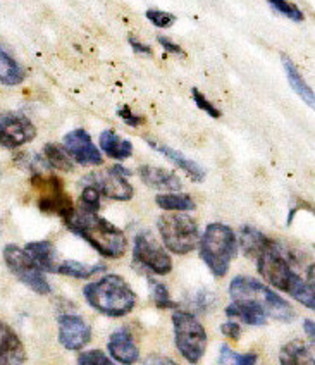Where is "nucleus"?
<instances>
[{"instance_id": "8", "label": "nucleus", "mask_w": 315, "mask_h": 365, "mask_svg": "<svg viewBox=\"0 0 315 365\" xmlns=\"http://www.w3.org/2000/svg\"><path fill=\"white\" fill-rule=\"evenodd\" d=\"M4 260H6L9 271L18 277L21 283L26 284L35 293L48 294L52 292L43 271L24 248L18 247V245H7L4 248Z\"/></svg>"}, {"instance_id": "40", "label": "nucleus", "mask_w": 315, "mask_h": 365, "mask_svg": "<svg viewBox=\"0 0 315 365\" xmlns=\"http://www.w3.org/2000/svg\"><path fill=\"white\" fill-rule=\"evenodd\" d=\"M142 365H177L174 360L167 359V356H162V355H150L147 356V360Z\"/></svg>"}, {"instance_id": "28", "label": "nucleus", "mask_w": 315, "mask_h": 365, "mask_svg": "<svg viewBox=\"0 0 315 365\" xmlns=\"http://www.w3.org/2000/svg\"><path fill=\"white\" fill-rule=\"evenodd\" d=\"M103 271V265H86L83 262H76V260H64V262L59 264L57 267V272L64 274V276L76 277V279H88V277L95 276L97 272Z\"/></svg>"}, {"instance_id": "33", "label": "nucleus", "mask_w": 315, "mask_h": 365, "mask_svg": "<svg viewBox=\"0 0 315 365\" xmlns=\"http://www.w3.org/2000/svg\"><path fill=\"white\" fill-rule=\"evenodd\" d=\"M78 365H118L115 362L103 354L102 350H90V351H83L78 356Z\"/></svg>"}, {"instance_id": "39", "label": "nucleus", "mask_w": 315, "mask_h": 365, "mask_svg": "<svg viewBox=\"0 0 315 365\" xmlns=\"http://www.w3.org/2000/svg\"><path fill=\"white\" fill-rule=\"evenodd\" d=\"M128 41H130L133 51H135L136 53H140V56H147V57H152L153 56L152 47H148V45H145V43H142V41L133 38V36H130V38H128Z\"/></svg>"}, {"instance_id": "30", "label": "nucleus", "mask_w": 315, "mask_h": 365, "mask_svg": "<svg viewBox=\"0 0 315 365\" xmlns=\"http://www.w3.org/2000/svg\"><path fill=\"white\" fill-rule=\"evenodd\" d=\"M259 356L257 354H244V355H238L234 354L227 345H222L221 348V359L219 362L222 365H255Z\"/></svg>"}, {"instance_id": "15", "label": "nucleus", "mask_w": 315, "mask_h": 365, "mask_svg": "<svg viewBox=\"0 0 315 365\" xmlns=\"http://www.w3.org/2000/svg\"><path fill=\"white\" fill-rule=\"evenodd\" d=\"M107 350H109L112 359L123 365H133L140 359V348L133 339L130 329H126V327H121L110 334Z\"/></svg>"}, {"instance_id": "10", "label": "nucleus", "mask_w": 315, "mask_h": 365, "mask_svg": "<svg viewBox=\"0 0 315 365\" xmlns=\"http://www.w3.org/2000/svg\"><path fill=\"white\" fill-rule=\"evenodd\" d=\"M128 176H131L130 169L123 168V165H114L105 171L88 174L83 180V185L95 186L100 195L110 198V200L128 202L135 195V188L128 181Z\"/></svg>"}, {"instance_id": "26", "label": "nucleus", "mask_w": 315, "mask_h": 365, "mask_svg": "<svg viewBox=\"0 0 315 365\" xmlns=\"http://www.w3.org/2000/svg\"><path fill=\"white\" fill-rule=\"evenodd\" d=\"M155 203L169 212H192L197 209L193 198L185 193H160L155 197Z\"/></svg>"}, {"instance_id": "16", "label": "nucleus", "mask_w": 315, "mask_h": 365, "mask_svg": "<svg viewBox=\"0 0 315 365\" xmlns=\"http://www.w3.org/2000/svg\"><path fill=\"white\" fill-rule=\"evenodd\" d=\"M26 350L14 329L0 322V365H23Z\"/></svg>"}, {"instance_id": "31", "label": "nucleus", "mask_w": 315, "mask_h": 365, "mask_svg": "<svg viewBox=\"0 0 315 365\" xmlns=\"http://www.w3.org/2000/svg\"><path fill=\"white\" fill-rule=\"evenodd\" d=\"M269 4H271V7L274 9L276 12H279L281 16H284V18L291 19V21H296V23H300V21L305 19L304 12L295 4H291L289 0H267Z\"/></svg>"}, {"instance_id": "36", "label": "nucleus", "mask_w": 315, "mask_h": 365, "mask_svg": "<svg viewBox=\"0 0 315 365\" xmlns=\"http://www.w3.org/2000/svg\"><path fill=\"white\" fill-rule=\"evenodd\" d=\"M118 115L123 119L124 123L130 124V126H140V124L145 123L143 115L133 114V110L128 106H124V107H121V109H118Z\"/></svg>"}, {"instance_id": "2", "label": "nucleus", "mask_w": 315, "mask_h": 365, "mask_svg": "<svg viewBox=\"0 0 315 365\" xmlns=\"http://www.w3.org/2000/svg\"><path fill=\"white\" fill-rule=\"evenodd\" d=\"M66 226L92 245L98 254L107 259H121L128 250V240L119 227L98 215L83 209H74L69 217L64 219Z\"/></svg>"}, {"instance_id": "3", "label": "nucleus", "mask_w": 315, "mask_h": 365, "mask_svg": "<svg viewBox=\"0 0 315 365\" xmlns=\"http://www.w3.org/2000/svg\"><path fill=\"white\" fill-rule=\"evenodd\" d=\"M83 293L88 305L109 317H124L136 305V293L121 276L115 274H109L95 283L86 284Z\"/></svg>"}, {"instance_id": "35", "label": "nucleus", "mask_w": 315, "mask_h": 365, "mask_svg": "<svg viewBox=\"0 0 315 365\" xmlns=\"http://www.w3.org/2000/svg\"><path fill=\"white\" fill-rule=\"evenodd\" d=\"M192 93H193V101H195V103H197V106H198V109L205 110L207 114H209L210 118H214V119L221 118V110H219L217 107H215L212 102H209V98H207L205 95L202 93L200 90L193 88Z\"/></svg>"}, {"instance_id": "19", "label": "nucleus", "mask_w": 315, "mask_h": 365, "mask_svg": "<svg viewBox=\"0 0 315 365\" xmlns=\"http://www.w3.org/2000/svg\"><path fill=\"white\" fill-rule=\"evenodd\" d=\"M226 315L231 319H239L248 326H264L267 322L264 310L250 300H234L226 309Z\"/></svg>"}, {"instance_id": "22", "label": "nucleus", "mask_w": 315, "mask_h": 365, "mask_svg": "<svg viewBox=\"0 0 315 365\" xmlns=\"http://www.w3.org/2000/svg\"><path fill=\"white\" fill-rule=\"evenodd\" d=\"M100 148L107 157L115 160H124L131 157L133 145L130 140H124L115 131L105 130L100 135Z\"/></svg>"}, {"instance_id": "34", "label": "nucleus", "mask_w": 315, "mask_h": 365, "mask_svg": "<svg viewBox=\"0 0 315 365\" xmlns=\"http://www.w3.org/2000/svg\"><path fill=\"white\" fill-rule=\"evenodd\" d=\"M145 16H147V19L157 28H169L176 23V16L171 14V12H165V11L148 9L147 12H145Z\"/></svg>"}, {"instance_id": "13", "label": "nucleus", "mask_w": 315, "mask_h": 365, "mask_svg": "<svg viewBox=\"0 0 315 365\" xmlns=\"http://www.w3.org/2000/svg\"><path fill=\"white\" fill-rule=\"evenodd\" d=\"M64 150L74 163L80 165H100L103 157L100 150L95 147L92 136L85 130H74L64 136Z\"/></svg>"}, {"instance_id": "11", "label": "nucleus", "mask_w": 315, "mask_h": 365, "mask_svg": "<svg viewBox=\"0 0 315 365\" xmlns=\"http://www.w3.org/2000/svg\"><path fill=\"white\" fill-rule=\"evenodd\" d=\"M133 259L136 264L159 276H165L172 269L171 257L148 231L136 235L135 245H133Z\"/></svg>"}, {"instance_id": "17", "label": "nucleus", "mask_w": 315, "mask_h": 365, "mask_svg": "<svg viewBox=\"0 0 315 365\" xmlns=\"http://www.w3.org/2000/svg\"><path fill=\"white\" fill-rule=\"evenodd\" d=\"M138 174L145 185L150 186V188L160 190V192L176 193L183 188V182H181L180 178L171 171H165V169L153 168V165H142L138 169Z\"/></svg>"}, {"instance_id": "1", "label": "nucleus", "mask_w": 315, "mask_h": 365, "mask_svg": "<svg viewBox=\"0 0 315 365\" xmlns=\"http://www.w3.org/2000/svg\"><path fill=\"white\" fill-rule=\"evenodd\" d=\"M255 262L260 276L269 284L288 293L289 297L304 304L306 309H315L314 284H310L309 281H304L300 274L293 271L289 257L284 254L281 245L272 242L262 254L257 257Z\"/></svg>"}, {"instance_id": "12", "label": "nucleus", "mask_w": 315, "mask_h": 365, "mask_svg": "<svg viewBox=\"0 0 315 365\" xmlns=\"http://www.w3.org/2000/svg\"><path fill=\"white\" fill-rule=\"evenodd\" d=\"M36 128L19 112H0V145L4 148H18L35 140Z\"/></svg>"}, {"instance_id": "32", "label": "nucleus", "mask_w": 315, "mask_h": 365, "mask_svg": "<svg viewBox=\"0 0 315 365\" xmlns=\"http://www.w3.org/2000/svg\"><path fill=\"white\" fill-rule=\"evenodd\" d=\"M100 192H98L95 186L85 185L81 192V207L83 210H88V212H98L100 209Z\"/></svg>"}, {"instance_id": "37", "label": "nucleus", "mask_w": 315, "mask_h": 365, "mask_svg": "<svg viewBox=\"0 0 315 365\" xmlns=\"http://www.w3.org/2000/svg\"><path fill=\"white\" fill-rule=\"evenodd\" d=\"M157 41H159V43L162 45L165 52L174 53V56H180V57H185L186 56V52L183 51V48H181L177 43H174L172 40H169L167 36H157Z\"/></svg>"}, {"instance_id": "5", "label": "nucleus", "mask_w": 315, "mask_h": 365, "mask_svg": "<svg viewBox=\"0 0 315 365\" xmlns=\"http://www.w3.org/2000/svg\"><path fill=\"white\" fill-rule=\"evenodd\" d=\"M229 294L233 300H250L264 310L267 317L276 321L291 322L295 319L293 307L281 298L279 294L271 292L264 283L248 276H236L229 284Z\"/></svg>"}, {"instance_id": "38", "label": "nucleus", "mask_w": 315, "mask_h": 365, "mask_svg": "<svg viewBox=\"0 0 315 365\" xmlns=\"http://www.w3.org/2000/svg\"><path fill=\"white\" fill-rule=\"evenodd\" d=\"M221 331L224 336L234 339V341H238L239 334H242V327H239L238 322H226V324L221 326Z\"/></svg>"}, {"instance_id": "9", "label": "nucleus", "mask_w": 315, "mask_h": 365, "mask_svg": "<svg viewBox=\"0 0 315 365\" xmlns=\"http://www.w3.org/2000/svg\"><path fill=\"white\" fill-rule=\"evenodd\" d=\"M33 186L40 192L38 207L41 212L56 214L64 221L74 212V205L71 197L66 193L64 185L57 176H41L36 173L33 176Z\"/></svg>"}, {"instance_id": "20", "label": "nucleus", "mask_w": 315, "mask_h": 365, "mask_svg": "<svg viewBox=\"0 0 315 365\" xmlns=\"http://www.w3.org/2000/svg\"><path fill=\"white\" fill-rule=\"evenodd\" d=\"M281 365H314V348L304 339L286 343L279 351Z\"/></svg>"}, {"instance_id": "29", "label": "nucleus", "mask_w": 315, "mask_h": 365, "mask_svg": "<svg viewBox=\"0 0 315 365\" xmlns=\"http://www.w3.org/2000/svg\"><path fill=\"white\" fill-rule=\"evenodd\" d=\"M148 284H150V293H152L153 302H155V305L159 307L160 310L177 309L176 302L171 300V294H169L167 286L159 283V281L155 279H148Z\"/></svg>"}, {"instance_id": "25", "label": "nucleus", "mask_w": 315, "mask_h": 365, "mask_svg": "<svg viewBox=\"0 0 315 365\" xmlns=\"http://www.w3.org/2000/svg\"><path fill=\"white\" fill-rule=\"evenodd\" d=\"M239 243H242L243 254L250 259H257L269 245L272 243L271 238H267L264 233H260L259 230L252 226L242 227V236H239Z\"/></svg>"}, {"instance_id": "23", "label": "nucleus", "mask_w": 315, "mask_h": 365, "mask_svg": "<svg viewBox=\"0 0 315 365\" xmlns=\"http://www.w3.org/2000/svg\"><path fill=\"white\" fill-rule=\"evenodd\" d=\"M281 61H283L284 73H286V76H288V81H289V85H291V88L295 90V93L306 103V106L314 107V103H315L314 90L306 85V81L304 80V76H301L300 71H298L295 62L289 59L288 56H284V53L281 56Z\"/></svg>"}, {"instance_id": "27", "label": "nucleus", "mask_w": 315, "mask_h": 365, "mask_svg": "<svg viewBox=\"0 0 315 365\" xmlns=\"http://www.w3.org/2000/svg\"><path fill=\"white\" fill-rule=\"evenodd\" d=\"M43 155L47 164L53 169H59V171L71 173L74 169L73 159L68 155V152L64 150V147L57 143H47L43 147Z\"/></svg>"}, {"instance_id": "7", "label": "nucleus", "mask_w": 315, "mask_h": 365, "mask_svg": "<svg viewBox=\"0 0 315 365\" xmlns=\"http://www.w3.org/2000/svg\"><path fill=\"white\" fill-rule=\"evenodd\" d=\"M174 341L180 354L190 364H198L207 350V331L193 314L176 310L172 314Z\"/></svg>"}, {"instance_id": "24", "label": "nucleus", "mask_w": 315, "mask_h": 365, "mask_svg": "<svg viewBox=\"0 0 315 365\" xmlns=\"http://www.w3.org/2000/svg\"><path fill=\"white\" fill-rule=\"evenodd\" d=\"M26 73L14 57L0 45V83L7 86H16L24 81Z\"/></svg>"}, {"instance_id": "4", "label": "nucleus", "mask_w": 315, "mask_h": 365, "mask_svg": "<svg viewBox=\"0 0 315 365\" xmlns=\"http://www.w3.org/2000/svg\"><path fill=\"white\" fill-rule=\"evenodd\" d=\"M200 257L215 277L226 276L229 265L238 252L236 235L229 226L221 222H212L205 227L200 236Z\"/></svg>"}, {"instance_id": "14", "label": "nucleus", "mask_w": 315, "mask_h": 365, "mask_svg": "<svg viewBox=\"0 0 315 365\" xmlns=\"http://www.w3.org/2000/svg\"><path fill=\"white\" fill-rule=\"evenodd\" d=\"M92 339V329L80 315L64 314L59 317V343L66 350L78 351Z\"/></svg>"}, {"instance_id": "18", "label": "nucleus", "mask_w": 315, "mask_h": 365, "mask_svg": "<svg viewBox=\"0 0 315 365\" xmlns=\"http://www.w3.org/2000/svg\"><path fill=\"white\" fill-rule=\"evenodd\" d=\"M147 143L150 145L153 150H157L159 153H162V155L167 157V159L171 160V163L176 164L177 168L183 169V171H185L186 174H188V176L192 178L193 181L200 182V181L205 180V171H204V169H202L200 165L195 163V160L188 159V157H185L181 152L174 150V148L167 147V145L153 142V140H147Z\"/></svg>"}, {"instance_id": "6", "label": "nucleus", "mask_w": 315, "mask_h": 365, "mask_svg": "<svg viewBox=\"0 0 315 365\" xmlns=\"http://www.w3.org/2000/svg\"><path fill=\"white\" fill-rule=\"evenodd\" d=\"M160 238L169 252L176 255H186L193 252L200 242V230L192 215L164 214L157 221Z\"/></svg>"}, {"instance_id": "21", "label": "nucleus", "mask_w": 315, "mask_h": 365, "mask_svg": "<svg viewBox=\"0 0 315 365\" xmlns=\"http://www.w3.org/2000/svg\"><path fill=\"white\" fill-rule=\"evenodd\" d=\"M24 250L38 264L43 272H57L59 262H57L56 247L51 242H31L24 247Z\"/></svg>"}, {"instance_id": "41", "label": "nucleus", "mask_w": 315, "mask_h": 365, "mask_svg": "<svg viewBox=\"0 0 315 365\" xmlns=\"http://www.w3.org/2000/svg\"><path fill=\"white\" fill-rule=\"evenodd\" d=\"M305 333L309 336L310 339H312V345H314V321H310V319H306L305 321Z\"/></svg>"}]
</instances>
